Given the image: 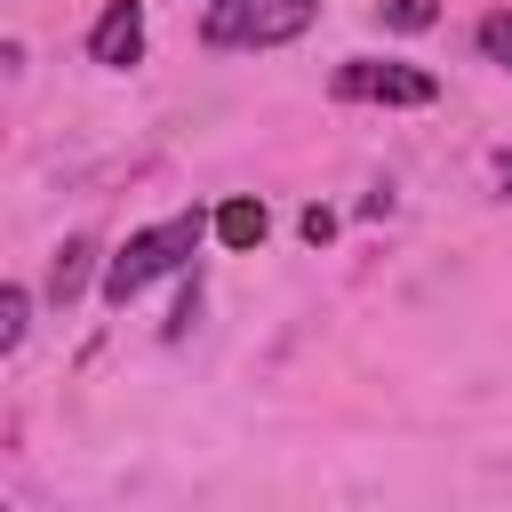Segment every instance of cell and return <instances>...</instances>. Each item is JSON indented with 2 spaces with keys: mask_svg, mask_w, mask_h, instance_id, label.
Returning a JSON list of instances; mask_svg holds the SVG:
<instances>
[{
  "mask_svg": "<svg viewBox=\"0 0 512 512\" xmlns=\"http://www.w3.org/2000/svg\"><path fill=\"white\" fill-rule=\"evenodd\" d=\"M200 232H208L200 216H168V224H144V232H128V248L104 264V296H112V304L144 296L160 272H176V264L200 248Z\"/></svg>",
  "mask_w": 512,
  "mask_h": 512,
  "instance_id": "obj_1",
  "label": "cell"
},
{
  "mask_svg": "<svg viewBox=\"0 0 512 512\" xmlns=\"http://www.w3.org/2000/svg\"><path fill=\"white\" fill-rule=\"evenodd\" d=\"M320 16V0H208V48H280Z\"/></svg>",
  "mask_w": 512,
  "mask_h": 512,
  "instance_id": "obj_2",
  "label": "cell"
},
{
  "mask_svg": "<svg viewBox=\"0 0 512 512\" xmlns=\"http://www.w3.org/2000/svg\"><path fill=\"white\" fill-rule=\"evenodd\" d=\"M336 96H344V104H432V96H440V80H432V72H416V64L352 56V64H336Z\"/></svg>",
  "mask_w": 512,
  "mask_h": 512,
  "instance_id": "obj_3",
  "label": "cell"
},
{
  "mask_svg": "<svg viewBox=\"0 0 512 512\" xmlns=\"http://www.w3.org/2000/svg\"><path fill=\"white\" fill-rule=\"evenodd\" d=\"M88 56H96L104 72H128V64L144 56V8H136V0H112V8L96 16V32H88Z\"/></svg>",
  "mask_w": 512,
  "mask_h": 512,
  "instance_id": "obj_4",
  "label": "cell"
},
{
  "mask_svg": "<svg viewBox=\"0 0 512 512\" xmlns=\"http://www.w3.org/2000/svg\"><path fill=\"white\" fill-rule=\"evenodd\" d=\"M88 272H96V248H88V240H64V248L48 256V296L72 304V296L88 288Z\"/></svg>",
  "mask_w": 512,
  "mask_h": 512,
  "instance_id": "obj_5",
  "label": "cell"
},
{
  "mask_svg": "<svg viewBox=\"0 0 512 512\" xmlns=\"http://www.w3.org/2000/svg\"><path fill=\"white\" fill-rule=\"evenodd\" d=\"M264 232H272L264 200H224V208H216V240H224V248H256Z\"/></svg>",
  "mask_w": 512,
  "mask_h": 512,
  "instance_id": "obj_6",
  "label": "cell"
},
{
  "mask_svg": "<svg viewBox=\"0 0 512 512\" xmlns=\"http://www.w3.org/2000/svg\"><path fill=\"white\" fill-rule=\"evenodd\" d=\"M24 328H32V296L8 280V288H0V352H16V344H24Z\"/></svg>",
  "mask_w": 512,
  "mask_h": 512,
  "instance_id": "obj_7",
  "label": "cell"
},
{
  "mask_svg": "<svg viewBox=\"0 0 512 512\" xmlns=\"http://www.w3.org/2000/svg\"><path fill=\"white\" fill-rule=\"evenodd\" d=\"M480 48H488V56H496V64L512 72V8H496V16L480 24Z\"/></svg>",
  "mask_w": 512,
  "mask_h": 512,
  "instance_id": "obj_8",
  "label": "cell"
},
{
  "mask_svg": "<svg viewBox=\"0 0 512 512\" xmlns=\"http://www.w3.org/2000/svg\"><path fill=\"white\" fill-rule=\"evenodd\" d=\"M384 24H400V32H424V24H432V0H384Z\"/></svg>",
  "mask_w": 512,
  "mask_h": 512,
  "instance_id": "obj_9",
  "label": "cell"
},
{
  "mask_svg": "<svg viewBox=\"0 0 512 512\" xmlns=\"http://www.w3.org/2000/svg\"><path fill=\"white\" fill-rule=\"evenodd\" d=\"M496 176H504V192H512V152H496Z\"/></svg>",
  "mask_w": 512,
  "mask_h": 512,
  "instance_id": "obj_10",
  "label": "cell"
}]
</instances>
